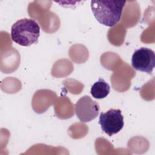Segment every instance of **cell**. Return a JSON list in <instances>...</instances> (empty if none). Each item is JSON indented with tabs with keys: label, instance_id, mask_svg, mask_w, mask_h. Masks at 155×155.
<instances>
[{
	"label": "cell",
	"instance_id": "cell-1",
	"mask_svg": "<svg viewBox=\"0 0 155 155\" xmlns=\"http://www.w3.org/2000/svg\"><path fill=\"white\" fill-rule=\"evenodd\" d=\"M125 4V1H91L90 7L100 24L111 27L120 21Z\"/></svg>",
	"mask_w": 155,
	"mask_h": 155
},
{
	"label": "cell",
	"instance_id": "cell-2",
	"mask_svg": "<svg viewBox=\"0 0 155 155\" xmlns=\"http://www.w3.org/2000/svg\"><path fill=\"white\" fill-rule=\"evenodd\" d=\"M40 27L32 19L22 18L15 22L11 28V38L15 43L28 47L38 42Z\"/></svg>",
	"mask_w": 155,
	"mask_h": 155
},
{
	"label": "cell",
	"instance_id": "cell-3",
	"mask_svg": "<svg viewBox=\"0 0 155 155\" xmlns=\"http://www.w3.org/2000/svg\"><path fill=\"white\" fill-rule=\"evenodd\" d=\"M99 124L102 131L111 136L119 133L124 127V116L119 109H110L105 113H101Z\"/></svg>",
	"mask_w": 155,
	"mask_h": 155
},
{
	"label": "cell",
	"instance_id": "cell-4",
	"mask_svg": "<svg viewBox=\"0 0 155 155\" xmlns=\"http://www.w3.org/2000/svg\"><path fill=\"white\" fill-rule=\"evenodd\" d=\"M134 69L151 74L155 67V53L150 48L141 47L136 50L131 58Z\"/></svg>",
	"mask_w": 155,
	"mask_h": 155
},
{
	"label": "cell",
	"instance_id": "cell-5",
	"mask_svg": "<svg viewBox=\"0 0 155 155\" xmlns=\"http://www.w3.org/2000/svg\"><path fill=\"white\" fill-rule=\"evenodd\" d=\"M76 114L82 122H88L94 119L99 112V105L90 96L81 97L75 104Z\"/></svg>",
	"mask_w": 155,
	"mask_h": 155
},
{
	"label": "cell",
	"instance_id": "cell-6",
	"mask_svg": "<svg viewBox=\"0 0 155 155\" xmlns=\"http://www.w3.org/2000/svg\"><path fill=\"white\" fill-rule=\"evenodd\" d=\"M110 91L109 84L102 78H99L91 88V94L92 96L97 99H101L106 97Z\"/></svg>",
	"mask_w": 155,
	"mask_h": 155
}]
</instances>
